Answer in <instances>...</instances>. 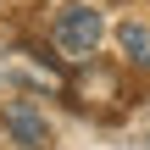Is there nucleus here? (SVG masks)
<instances>
[{
  "label": "nucleus",
  "instance_id": "nucleus-1",
  "mask_svg": "<svg viewBox=\"0 0 150 150\" xmlns=\"http://www.w3.org/2000/svg\"><path fill=\"white\" fill-rule=\"evenodd\" d=\"M50 33H56V45H61L67 56H95V45H100L106 22H100V11H95V6L72 0V6H61V11H56Z\"/></svg>",
  "mask_w": 150,
  "mask_h": 150
},
{
  "label": "nucleus",
  "instance_id": "nucleus-2",
  "mask_svg": "<svg viewBox=\"0 0 150 150\" xmlns=\"http://www.w3.org/2000/svg\"><path fill=\"white\" fill-rule=\"evenodd\" d=\"M6 134H11L17 145H28V150H45V145H50V122H45L33 106H22V100L6 106Z\"/></svg>",
  "mask_w": 150,
  "mask_h": 150
},
{
  "label": "nucleus",
  "instance_id": "nucleus-3",
  "mask_svg": "<svg viewBox=\"0 0 150 150\" xmlns=\"http://www.w3.org/2000/svg\"><path fill=\"white\" fill-rule=\"evenodd\" d=\"M117 45H122V56H128V67H139V72H150V22H122L117 28Z\"/></svg>",
  "mask_w": 150,
  "mask_h": 150
}]
</instances>
